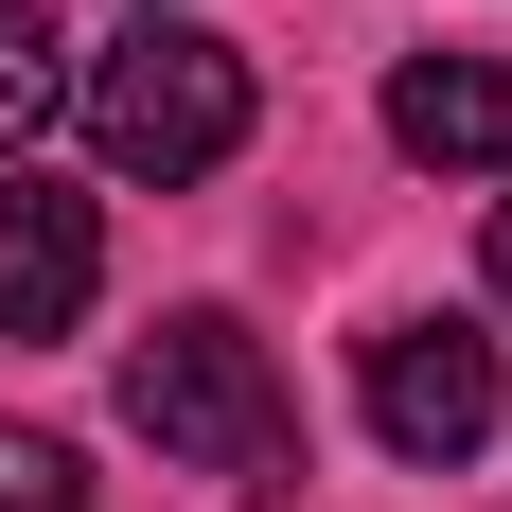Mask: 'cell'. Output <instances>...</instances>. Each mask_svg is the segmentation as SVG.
<instances>
[{
	"label": "cell",
	"mask_w": 512,
	"mask_h": 512,
	"mask_svg": "<svg viewBox=\"0 0 512 512\" xmlns=\"http://www.w3.org/2000/svg\"><path fill=\"white\" fill-rule=\"evenodd\" d=\"M124 424H142L177 477H230V495H301V389L265 371L248 318H159L124 354Z\"/></svg>",
	"instance_id": "1"
},
{
	"label": "cell",
	"mask_w": 512,
	"mask_h": 512,
	"mask_svg": "<svg viewBox=\"0 0 512 512\" xmlns=\"http://www.w3.org/2000/svg\"><path fill=\"white\" fill-rule=\"evenodd\" d=\"M71 106H89V159H106V177L177 195V177H212V159L248 142V53L195 36V18H142L124 53L71 71Z\"/></svg>",
	"instance_id": "2"
},
{
	"label": "cell",
	"mask_w": 512,
	"mask_h": 512,
	"mask_svg": "<svg viewBox=\"0 0 512 512\" xmlns=\"http://www.w3.org/2000/svg\"><path fill=\"white\" fill-rule=\"evenodd\" d=\"M495 407H512V354L477 318H389V336H371V442H389V460L460 477L477 442H495Z\"/></svg>",
	"instance_id": "3"
},
{
	"label": "cell",
	"mask_w": 512,
	"mask_h": 512,
	"mask_svg": "<svg viewBox=\"0 0 512 512\" xmlns=\"http://www.w3.org/2000/svg\"><path fill=\"white\" fill-rule=\"evenodd\" d=\"M89 301H106V230H89V195H53L36 159H0V336L36 354V336H71Z\"/></svg>",
	"instance_id": "4"
},
{
	"label": "cell",
	"mask_w": 512,
	"mask_h": 512,
	"mask_svg": "<svg viewBox=\"0 0 512 512\" xmlns=\"http://www.w3.org/2000/svg\"><path fill=\"white\" fill-rule=\"evenodd\" d=\"M389 142L424 177H512V53H407L389 71Z\"/></svg>",
	"instance_id": "5"
},
{
	"label": "cell",
	"mask_w": 512,
	"mask_h": 512,
	"mask_svg": "<svg viewBox=\"0 0 512 512\" xmlns=\"http://www.w3.org/2000/svg\"><path fill=\"white\" fill-rule=\"evenodd\" d=\"M53 106H71V36H53L36 0H0V159H36Z\"/></svg>",
	"instance_id": "6"
},
{
	"label": "cell",
	"mask_w": 512,
	"mask_h": 512,
	"mask_svg": "<svg viewBox=\"0 0 512 512\" xmlns=\"http://www.w3.org/2000/svg\"><path fill=\"white\" fill-rule=\"evenodd\" d=\"M0 512H89V460L53 424H0Z\"/></svg>",
	"instance_id": "7"
},
{
	"label": "cell",
	"mask_w": 512,
	"mask_h": 512,
	"mask_svg": "<svg viewBox=\"0 0 512 512\" xmlns=\"http://www.w3.org/2000/svg\"><path fill=\"white\" fill-rule=\"evenodd\" d=\"M495 301H512V195H495Z\"/></svg>",
	"instance_id": "8"
},
{
	"label": "cell",
	"mask_w": 512,
	"mask_h": 512,
	"mask_svg": "<svg viewBox=\"0 0 512 512\" xmlns=\"http://www.w3.org/2000/svg\"><path fill=\"white\" fill-rule=\"evenodd\" d=\"M142 18H177V0H142Z\"/></svg>",
	"instance_id": "9"
}]
</instances>
